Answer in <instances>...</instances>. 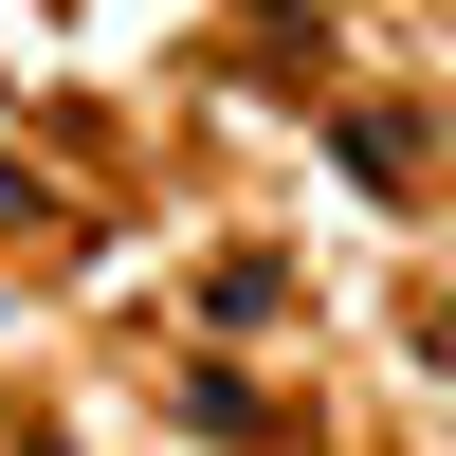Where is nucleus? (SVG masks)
I'll return each instance as SVG.
<instances>
[{
	"instance_id": "f257e3e1",
	"label": "nucleus",
	"mask_w": 456,
	"mask_h": 456,
	"mask_svg": "<svg viewBox=\"0 0 456 456\" xmlns=\"http://www.w3.org/2000/svg\"><path fill=\"white\" fill-rule=\"evenodd\" d=\"M329 165H347L365 201H420V110H347V128H329Z\"/></svg>"
}]
</instances>
